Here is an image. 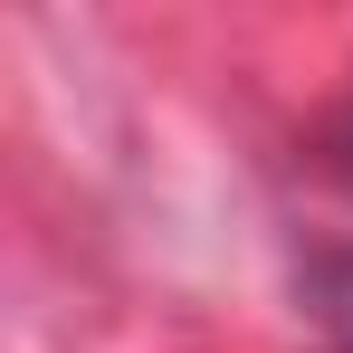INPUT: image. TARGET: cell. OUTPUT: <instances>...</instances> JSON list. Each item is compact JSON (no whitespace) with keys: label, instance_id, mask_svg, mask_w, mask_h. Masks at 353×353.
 <instances>
[{"label":"cell","instance_id":"7a4b0ae2","mask_svg":"<svg viewBox=\"0 0 353 353\" xmlns=\"http://www.w3.org/2000/svg\"><path fill=\"white\" fill-rule=\"evenodd\" d=\"M325 153H334V172L353 181V105H344V115H334V124H325Z\"/></svg>","mask_w":353,"mask_h":353},{"label":"cell","instance_id":"6da1fadb","mask_svg":"<svg viewBox=\"0 0 353 353\" xmlns=\"http://www.w3.org/2000/svg\"><path fill=\"white\" fill-rule=\"evenodd\" d=\"M325 315L344 325V344H353V268H325Z\"/></svg>","mask_w":353,"mask_h":353}]
</instances>
